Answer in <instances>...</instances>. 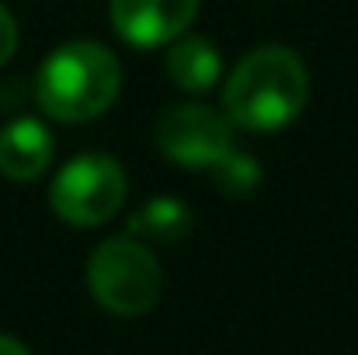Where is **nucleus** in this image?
<instances>
[{"label":"nucleus","mask_w":358,"mask_h":355,"mask_svg":"<svg viewBox=\"0 0 358 355\" xmlns=\"http://www.w3.org/2000/svg\"><path fill=\"white\" fill-rule=\"evenodd\" d=\"M306 91L310 81L303 60L285 46H261L234 67L223 88V109L240 129L275 132L303 112Z\"/></svg>","instance_id":"obj_1"},{"label":"nucleus","mask_w":358,"mask_h":355,"mask_svg":"<svg viewBox=\"0 0 358 355\" xmlns=\"http://www.w3.org/2000/svg\"><path fill=\"white\" fill-rule=\"evenodd\" d=\"M119 60L91 39H77L49 53L35 77V102L56 122H91L119 98Z\"/></svg>","instance_id":"obj_2"},{"label":"nucleus","mask_w":358,"mask_h":355,"mask_svg":"<svg viewBox=\"0 0 358 355\" xmlns=\"http://www.w3.org/2000/svg\"><path fill=\"white\" fill-rule=\"evenodd\" d=\"M87 286L105 310L119 317H139L160 300L164 275L146 244L136 237H112L91 254Z\"/></svg>","instance_id":"obj_3"},{"label":"nucleus","mask_w":358,"mask_h":355,"mask_svg":"<svg viewBox=\"0 0 358 355\" xmlns=\"http://www.w3.org/2000/svg\"><path fill=\"white\" fill-rule=\"evenodd\" d=\"M125 202V171L108 153L73 157L49 188L52 213L70 227H98L112 220Z\"/></svg>","instance_id":"obj_4"},{"label":"nucleus","mask_w":358,"mask_h":355,"mask_svg":"<svg viewBox=\"0 0 358 355\" xmlns=\"http://www.w3.org/2000/svg\"><path fill=\"white\" fill-rule=\"evenodd\" d=\"M157 146L181 167H216L234 150V122L209 105H178L157 122Z\"/></svg>","instance_id":"obj_5"},{"label":"nucleus","mask_w":358,"mask_h":355,"mask_svg":"<svg viewBox=\"0 0 358 355\" xmlns=\"http://www.w3.org/2000/svg\"><path fill=\"white\" fill-rule=\"evenodd\" d=\"M195 11L199 0H112V25L129 46L153 49L181 39Z\"/></svg>","instance_id":"obj_6"},{"label":"nucleus","mask_w":358,"mask_h":355,"mask_svg":"<svg viewBox=\"0 0 358 355\" xmlns=\"http://www.w3.org/2000/svg\"><path fill=\"white\" fill-rule=\"evenodd\" d=\"M52 164V136L38 118H14L0 129V174L35 181Z\"/></svg>","instance_id":"obj_7"},{"label":"nucleus","mask_w":358,"mask_h":355,"mask_svg":"<svg viewBox=\"0 0 358 355\" xmlns=\"http://www.w3.org/2000/svg\"><path fill=\"white\" fill-rule=\"evenodd\" d=\"M220 74H223V60L209 39H202V35L174 39V46L167 53V77L174 81V88H181L188 95H206L216 88Z\"/></svg>","instance_id":"obj_8"},{"label":"nucleus","mask_w":358,"mask_h":355,"mask_svg":"<svg viewBox=\"0 0 358 355\" xmlns=\"http://www.w3.org/2000/svg\"><path fill=\"white\" fill-rule=\"evenodd\" d=\"M188 234H192V209L167 195L143 202L129 220V237H139L150 244H178Z\"/></svg>","instance_id":"obj_9"},{"label":"nucleus","mask_w":358,"mask_h":355,"mask_svg":"<svg viewBox=\"0 0 358 355\" xmlns=\"http://www.w3.org/2000/svg\"><path fill=\"white\" fill-rule=\"evenodd\" d=\"M213 181L220 185L223 195L243 199V195H250V192L257 188V181H261V167H257V160H254L250 153H243V150L234 146V150L213 167Z\"/></svg>","instance_id":"obj_10"},{"label":"nucleus","mask_w":358,"mask_h":355,"mask_svg":"<svg viewBox=\"0 0 358 355\" xmlns=\"http://www.w3.org/2000/svg\"><path fill=\"white\" fill-rule=\"evenodd\" d=\"M14 49H17V21H14V14L0 4V67L14 56Z\"/></svg>","instance_id":"obj_11"},{"label":"nucleus","mask_w":358,"mask_h":355,"mask_svg":"<svg viewBox=\"0 0 358 355\" xmlns=\"http://www.w3.org/2000/svg\"><path fill=\"white\" fill-rule=\"evenodd\" d=\"M0 355H28V349H24L17 338H10V335H0Z\"/></svg>","instance_id":"obj_12"}]
</instances>
